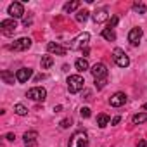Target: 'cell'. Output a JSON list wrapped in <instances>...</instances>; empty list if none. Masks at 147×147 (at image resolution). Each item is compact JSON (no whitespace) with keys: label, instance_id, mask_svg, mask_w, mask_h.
Returning a JSON list of instances; mask_svg holds the SVG:
<instances>
[{"label":"cell","instance_id":"1f68e13d","mask_svg":"<svg viewBox=\"0 0 147 147\" xmlns=\"http://www.w3.org/2000/svg\"><path fill=\"white\" fill-rule=\"evenodd\" d=\"M54 111H55V113H61V111H62V106H55Z\"/></svg>","mask_w":147,"mask_h":147},{"label":"cell","instance_id":"9a60e30c","mask_svg":"<svg viewBox=\"0 0 147 147\" xmlns=\"http://www.w3.org/2000/svg\"><path fill=\"white\" fill-rule=\"evenodd\" d=\"M107 9H99V11H95L94 12V21L95 23H104L106 19H107Z\"/></svg>","mask_w":147,"mask_h":147},{"label":"cell","instance_id":"7a4b0ae2","mask_svg":"<svg viewBox=\"0 0 147 147\" xmlns=\"http://www.w3.org/2000/svg\"><path fill=\"white\" fill-rule=\"evenodd\" d=\"M67 147H88V137L83 130H78L71 135Z\"/></svg>","mask_w":147,"mask_h":147},{"label":"cell","instance_id":"ba28073f","mask_svg":"<svg viewBox=\"0 0 147 147\" xmlns=\"http://www.w3.org/2000/svg\"><path fill=\"white\" fill-rule=\"evenodd\" d=\"M31 38H28V36H23V38H18L12 45H11V50H14V52H23V50H28L30 47H31Z\"/></svg>","mask_w":147,"mask_h":147},{"label":"cell","instance_id":"836d02e7","mask_svg":"<svg viewBox=\"0 0 147 147\" xmlns=\"http://www.w3.org/2000/svg\"><path fill=\"white\" fill-rule=\"evenodd\" d=\"M82 52H83V55H88V52H90V49L87 47V49H85V50H82Z\"/></svg>","mask_w":147,"mask_h":147},{"label":"cell","instance_id":"4fadbf2b","mask_svg":"<svg viewBox=\"0 0 147 147\" xmlns=\"http://www.w3.org/2000/svg\"><path fill=\"white\" fill-rule=\"evenodd\" d=\"M31 75H33V69H30V67H21V69H18V73H16V80H18L19 83H26V82L31 78Z\"/></svg>","mask_w":147,"mask_h":147},{"label":"cell","instance_id":"e0dca14e","mask_svg":"<svg viewBox=\"0 0 147 147\" xmlns=\"http://www.w3.org/2000/svg\"><path fill=\"white\" fill-rule=\"evenodd\" d=\"M100 35H102V38H106L107 42H114V40H116V33H114L113 30H109V28H104Z\"/></svg>","mask_w":147,"mask_h":147},{"label":"cell","instance_id":"7402d4cb","mask_svg":"<svg viewBox=\"0 0 147 147\" xmlns=\"http://www.w3.org/2000/svg\"><path fill=\"white\" fill-rule=\"evenodd\" d=\"M78 7H80V2H78V0H73V2L64 5V12H73V11H76Z\"/></svg>","mask_w":147,"mask_h":147},{"label":"cell","instance_id":"484cf974","mask_svg":"<svg viewBox=\"0 0 147 147\" xmlns=\"http://www.w3.org/2000/svg\"><path fill=\"white\" fill-rule=\"evenodd\" d=\"M118 23H119V18H118V16H113V18L109 19V23H107V24H109V30H113Z\"/></svg>","mask_w":147,"mask_h":147},{"label":"cell","instance_id":"52a82bcc","mask_svg":"<svg viewBox=\"0 0 147 147\" xmlns=\"http://www.w3.org/2000/svg\"><path fill=\"white\" fill-rule=\"evenodd\" d=\"M16 30H18V23H16V19H4V21H0V31H2L5 36L14 35Z\"/></svg>","mask_w":147,"mask_h":147},{"label":"cell","instance_id":"3957f363","mask_svg":"<svg viewBox=\"0 0 147 147\" xmlns=\"http://www.w3.org/2000/svg\"><path fill=\"white\" fill-rule=\"evenodd\" d=\"M88 42H90V33H87V31L80 33L75 40L69 43V49L71 50H85L87 45H88Z\"/></svg>","mask_w":147,"mask_h":147},{"label":"cell","instance_id":"d6986e66","mask_svg":"<svg viewBox=\"0 0 147 147\" xmlns=\"http://www.w3.org/2000/svg\"><path fill=\"white\" fill-rule=\"evenodd\" d=\"M109 121H111V119H109V116H107V114H104V113L97 116V125H99L100 128H106V126L109 125Z\"/></svg>","mask_w":147,"mask_h":147},{"label":"cell","instance_id":"4316f807","mask_svg":"<svg viewBox=\"0 0 147 147\" xmlns=\"http://www.w3.org/2000/svg\"><path fill=\"white\" fill-rule=\"evenodd\" d=\"M80 114H82V118H88L90 116V107H82L80 109Z\"/></svg>","mask_w":147,"mask_h":147},{"label":"cell","instance_id":"5bb4252c","mask_svg":"<svg viewBox=\"0 0 147 147\" xmlns=\"http://www.w3.org/2000/svg\"><path fill=\"white\" fill-rule=\"evenodd\" d=\"M23 138H24V144H26V145H31V144H36L38 133H36L35 130H30V131H26V133L23 135Z\"/></svg>","mask_w":147,"mask_h":147},{"label":"cell","instance_id":"ffe728a7","mask_svg":"<svg viewBox=\"0 0 147 147\" xmlns=\"http://www.w3.org/2000/svg\"><path fill=\"white\" fill-rule=\"evenodd\" d=\"M52 64H54L52 55H43L42 57V69H49V67H52Z\"/></svg>","mask_w":147,"mask_h":147},{"label":"cell","instance_id":"e575fe53","mask_svg":"<svg viewBox=\"0 0 147 147\" xmlns=\"http://www.w3.org/2000/svg\"><path fill=\"white\" fill-rule=\"evenodd\" d=\"M142 109H144V111H147V104H144V106H142Z\"/></svg>","mask_w":147,"mask_h":147},{"label":"cell","instance_id":"9c48e42d","mask_svg":"<svg viewBox=\"0 0 147 147\" xmlns=\"http://www.w3.org/2000/svg\"><path fill=\"white\" fill-rule=\"evenodd\" d=\"M7 12H9L11 19H19V18L24 16V7H23L21 2H12L9 5V9H7Z\"/></svg>","mask_w":147,"mask_h":147},{"label":"cell","instance_id":"d4e9b609","mask_svg":"<svg viewBox=\"0 0 147 147\" xmlns=\"http://www.w3.org/2000/svg\"><path fill=\"white\" fill-rule=\"evenodd\" d=\"M133 11L138 12V14H145L147 7H145V4H142V2H135V4H133Z\"/></svg>","mask_w":147,"mask_h":147},{"label":"cell","instance_id":"8fae6325","mask_svg":"<svg viewBox=\"0 0 147 147\" xmlns=\"http://www.w3.org/2000/svg\"><path fill=\"white\" fill-rule=\"evenodd\" d=\"M47 52L49 54H55V55H66L67 49L59 45V43H55V42H50V43H47Z\"/></svg>","mask_w":147,"mask_h":147},{"label":"cell","instance_id":"6da1fadb","mask_svg":"<svg viewBox=\"0 0 147 147\" xmlns=\"http://www.w3.org/2000/svg\"><path fill=\"white\" fill-rule=\"evenodd\" d=\"M83 87H85V80H83L82 75H71L67 78V90H69V94H78V92L83 90Z\"/></svg>","mask_w":147,"mask_h":147},{"label":"cell","instance_id":"d6a6232c","mask_svg":"<svg viewBox=\"0 0 147 147\" xmlns=\"http://www.w3.org/2000/svg\"><path fill=\"white\" fill-rule=\"evenodd\" d=\"M85 99H92V94H90V92H88V90H87V92H85Z\"/></svg>","mask_w":147,"mask_h":147},{"label":"cell","instance_id":"f546056e","mask_svg":"<svg viewBox=\"0 0 147 147\" xmlns=\"http://www.w3.org/2000/svg\"><path fill=\"white\" fill-rule=\"evenodd\" d=\"M5 138H7L9 142H12V140L16 138V135H14V133H7V135H5Z\"/></svg>","mask_w":147,"mask_h":147},{"label":"cell","instance_id":"7c38bea8","mask_svg":"<svg viewBox=\"0 0 147 147\" xmlns=\"http://www.w3.org/2000/svg\"><path fill=\"white\" fill-rule=\"evenodd\" d=\"M109 104H111L113 107H121V106L126 104V95H125L123 92H116L114 95H111Z\"/></svg>","mask_w":147,"mask_h":147},{"label":"cell","instance_id":"603a6c76","mask_svg":"<svg viewBox=\"0 0 147 147\" xmlns=\"http://www.w3.org/2000/svg\"><path fill=\"white\" fill-rule=\"evenodd\" d=\"M88 16H90L88 11H78V14H76V21H78V23H85V21L88 19Z\"/></svg>","mask_w":147,"mask_h":147},{"label":"cell","instance_id":"f1b7e54d","mask_svg":"<svg viewBox=\"0 0 147 147\" xmlns=\"http://www.w3.org/2000/svg\"><path fill=\"white\" fill-rule=\"evenodd\" d=\"M119 121H121V116H114V118L111 119V125H118Z\"/></svg>","mask_w":147,"mask_h":147},{"label":"cell","instance_id":"44dd1931","mask_svg":"<svg viewBox=\"0 0 147 147\" xmlns=\"http://www.w3.org/2000/svg\"><path fill=\"white\" fill-rule=\"evenodd\" d=\"M131 121H133V125L145 123V121H147V113H138V114H135V116L131 118Z\"/></svg>","mask_w":147,"mask_h":147},{"label":"cell","instance_id":"277c9868","mask_svg":"<svg viewBox=\"0 0 147 147\" xmlns=\"http://www.w3.org/2000/svg\"><path fill=\"white\" fill-rule=\"evenodd\" d=\"M90 73H92V76L95 78V82H100V80H106V78H107V67H106V64H102V62L94 64L92 69H90Z\"/></svg>","mask_w":147,"mask_h":147},{"label":"cell","instance_id":"cb8c5ba5","mask_svg":"<svg viewBox=\"0 0 147 147\" xmlns=\"http://www.w3.org/2000/svg\"><path fill=\"white\" fill-rule=\"evenodd\" d=\"M14 113H16L18 116H26V114H28V109H26L23 104H16V106H14Z\"/></svg>","mask_w":147,"mask_h":147},{"label":"cell","instance_id":"2e32d148","mask_svg":"<svg viewBox=\"0 0 147 147\" xmlns=\"http://www.w3.org/2000/svg\"><path fill=\"white\" fill-rule=\"evenodd\" d=\"M0 78H2L7 85H14V80H16V78H14V75H12L11 71H7V69H4L2 73H0Z\"/></svg>","mask_w":147,"mask_h":147},{"label":"cell","instance_id":"ac0fdd59","mask_svg":"<svg viewBox=\"0 0 147 147\" xmlns=\"http://www.w3.org/2000/svg\"><path fill=\"white\" fill-rule=\"evenodd\" d=\"M75 66H76V69H78V71H87V69L90 67V66H88V61H87V59H83V57L76 59Z\"/></svg>","mask_w":147,"mask_h":147},{"label":"cell","instance_id":"83f0119b","mask_svg":"<svg viewBox=\"0 0 147 147\" xmlns=\"http://www.w3.org/2000/svg\"><path fill=\"white\" fill-rule=\"evenodd\" d=\"M59 125H61V128H69V125H71V119H69V118H66V119H62Z\"/></svg>","mask_w":147,"mask_h":147},{"label":"cell","instance_id":"8992f818","mask_svg":"<svg viewBox=\"0 0 147 147\" xmlns=\"http://www.w3.org/2000/svg\"><path fill=\"white\" fill-rule=\"evenodd\" d=\"M26 97H30L31 100H36V102H43L47 99V90L43 87H33V88L28 90Z\"/></svg>","mask_w":147,"mask_h":147},{"label":"cell","instance_id":"4dcf8cb0","mask_svg":"<svg viewBox=\"0 0 147 147\" xmlns=\"http://www.w3.org/2000/svg\"><path fill=\"white\" fill-rule=\"evenodd\" d=\"M137 147H147V140H138Z\"/></svg>","mask_w":147,"mask_h":147},{"label":"cell","instance_id":"5b68a950","mask_svg":"<svg viewBox=\"0 0 147 147\" xmlns=\"http://www.w3.org/2000/svg\"><path fill=\"white\" fill-rule=\"evenodd\" d=\"M113 59H114V62L119 66V67H128L130 66V57L125 54V50H121V49H114L113 50Z\"/></svg>","mask_w":147,"mask_h":147},{"label":"cell","instance_id":"30bf717a","mask_svg":"<svg viewBox=\"0 0 147 147\" xmlns=\"http://www.w3.org/2000/svg\"><path fill=\"white\" fill-rule=\"evenodd\" d=\"M142 35H144L142 28H131V30H130V33H128V42L135 47V45H138V43H140Z\"/></svg>","mask_w":147,"mask_h":147}]
</instances>
